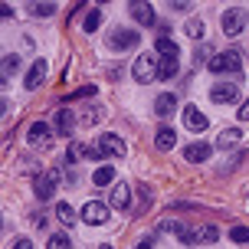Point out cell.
<instances>
[{
	"mask_svg": "<svg viewBox=\"0 0 249 249\" xmlns=\"http://www.w3.org/2000/svg\"><path fill=\"white\" fill-rule=\"evenodd\" d=\"M207 69H210V72H216V75H223V72L243 75V53H239V50L213 53V59H210V66H207Z\"/></svg>",
	"mask_w": 249,
	"mask_h": 249,
	"instance_id": "6da1fadb",
	"label": "cell"
},
{
	"mask_svg": "<svg viewBox=\"0 0 249 249\" xmlns=\"http://www.w3.org/2000/svg\"><path fill=\"white\" fill-rule=\"evenodd\" d=\"M158 69H161V62L154 59V53H141L131 66V75H135V82L148 86V82H158Z\"/></svg>",
	"mask_w": 249,
	"mask_h": 249,
	"instance_id": "7a4b0ae2",
	"label": "cell"
},
{
	"mask_svg": "<svg viewBox=\"0 0 249 249\" xmlns=\"http://www.w3.org/2000/svg\"><path fill=\"white\" fill-rule=\"evenodd\" d=\"M249 17L243 7H230V10L220 13V26H223V36H239L243 30H246Z\"/></svg>",
	"mask_w": 249,
	"mask_h": 249,
	"instance_id": "3957f363",
	"label": "cell"
},
{
	"mask_svg": "<svg viewBox=\"0 0 249 249\" xmlns=\"http://www.w3.org/2000/svg\"><path fill=\"white\" fill-rule=\"evenodd\" d=\"M26 141H30V148H36V151H50L53 148V128L46 122H33L26 128Z\"/></svg>",
	"mask_w": 249,
	"mask_h": 249,
	"instance_id": "277c9868",
	"label": "cell"
},
{
	"mask_svg": "<svg viewBox=\"0 0 249 249\" xmlns=\"http://www.w3.org/2000/svg\"><path fill=\"white\" fill-rule=\"evenodd\" d=\"M108 216H112V210H108V203H102V200H89L86 207H82V213H79V220L89 223V226L108 223Z\"/></svg>",
	"mask_w": 249,
	"mask_h": 249,
	"instance_id": "5b68a950",
	"label": "cell"
},
{
	"mask_svg": "<svg viewBox=\"0 0 249 249\" xmlns=\"http://www.w3.org/2000/svg\"><path fill=\"white\" fill-rule=\"evenodd\" d=\"M56 187H59V171H50V174H43L33 180V194L39 200H53L56 197Z\"/></svg>",
	"mask_w": 249,
	"mask_h": 249,
	"instance_id": "8992f818",
	"label": "cell"
},
{
	"mask_svg": "<svg viewBox=\"0 0 249 249\" xmlns=\"http://www.w3.org/2000/svg\"><path fill=\"white\" fill-rule=\"evenodd\" d=\"M138 43H141L138 30H115L112 36H108V46H112V50H118V53H124V50H135Z\"/></svg>",
	"mask_w": 249,
	"mask_h": 249,
	"instance_id": "52a82bcc",
	"label": "cell"
},
{
	"mask_svg": "<svg viewBox=\"0 0 249 249\" xmlns=\"http://www.w3.org/2000/svg\"><path fill=\"white\" fill-rule=\"evenodd\" d=\"M210 99L216 102V105H233V102L239 99L236 82H216V86H210Z\"/></svg>",
	"mask_w": 249,
	"mask_h": 249,
	"instance_id": "ba28073f",
	"label": "cell"
},
{
	"mask_svg": "<svg viewBox=\"0 0 249 249\" xmlns=\"http://www.w3.org/2000/svg\"><path fill=\"white\" fill-rule=\"evenodd\" d=\"M99 144H102V151H105V158H124V154H128V144H124L118 135H112V131H105V135L99 138Z\"/></svg>",
	"mask_w": 249,
	"mask_h": 249,
	"instance_id": "9c48e42d",
	"label": "cell"
},
{
	"mask_svg": "<svg viewBox=\"0 0 249 249\" xmlns=\"http://www.w3.org/2000/svg\"><path fill=\"white\" fill-rule=\"evenodd\" d=\"M184 124L190 128V131H197V135H200V131H207V128H210V118L200 112L197 105H187V108H184Z\"/></svg>",
	"mask_w": 249,
	"mask_h": 249,
	"instance_id": "30bf717a",
	"label": "cell"
},
{
	"mask_svg": "<svg viewBox=\"0 0 249 249\" xmlns=\"http://www.w3.org/2000/svg\"><path fill=\"white\" fill-rule=\"evenodd\" d=\"M210 154H213V144H207V141H194V144H187V148H184V158L190 164L210 161Z\"/></svg>",
	"mask_w": 249,
	"mask_h": 249,
	"instance_id": "8fae6325",
	"label": "cell"
},
{
	"mask_svg": "<svg viewBox=\"0 0 249 249\" xmlns=\"http://www.w3.org/2000/svg\"><path fill=\"white\" fill-rule=\"evenodd\" d=\"M46 82V59H36L33 66H30V72H26V79H23V86L30 89V92H36L39 86Z\"/></svg>",
	"mask_w": 249,
	"mask_h": 249,
	"instance_id": "7c38bea8",
	"label": "cell"
},
{
	"mask_svg": "<svg viewBox=\"0 0 249 249\" xmlns=\"http://www.w3.org/2000/svg\"><path fill=\"white\" fill-rule=\"evenodd\" d=\"M108 207H112V210H128V207H131V190H128V184H115L112 187Z\"/></svg>",
	"mask_w": 249,
	"mask_h": 249,
	"instance_id": "4fadbf2b",
	"label": "cell"
},
{
	"mask_svg": "<svg viewBox=\"0 0 249 249\" xmlns=\"http://www.w3.org/2000/svg\"><path fill=\"white\" fill-rule=\"evenodd\" d=\"M180 72V56H161V69H158V82H171Z\"/></svg>",
	"mask_w": 249,
	"mask_h": 249,
	"instance_id": "5bb4252c",
	"label": "cell"
},
{
	"mask_svg": "<svg viewBox=\"0 0 249 249\" xmlns=\"http://www.w3.org/2000/svg\"><path fill=\"white\" fill-rule=\"evenodd\" d=\"M177 144V131L171 128V124H161L158 131H154V148L158 151H171Z\"/></svg>",
	"mask_w": 249,
	"mask_h": 249,
	"instance_id": "9a60e30c",
	"label": "cell"
},
{
	"mask_svg": "<svg viewBox=\"0 0 249 249\" xmlns=\"http://www.w3.org/2000/svg\"><path fill=\"white\" fill-rule=\"evenodd\" d=\"M131 17H135L141 26H151L154 23V7H151L148 0H135V3H131Z\"/></svg>",
	"mask_w": 249,
	"mask_h": 249,
	"instance_id": "2e32d148",
	"label": "cell"
},
{
	"mask_svg": "<svg viewBox=\"0 0 249 249\" xmlns=\"http://www.w3.org/2000/svg\"><path fill=\"white\" fill-rule=\"evenodd\" d=\"M72 124H75V115L69 112L66 105H62V108H56V118H53V128H56V131H59L62 138H66L69 131H72Z\"/></svg>",
	"mask_w": 249,
	"mask_h": 249,
	"instance_id": "e0dca14e",
	"label": "cell"
},
{
	"mask_svg": "<svg viewBox=\"0 0 249 249\" xmlns=\"http://www.w3.org/2000/svg\"><path fill=\"white\" fill-rule=\"evenodd\" d=\"M174 108H177V95L174 92H161V95L154 99V115H161V118L174 115Z\"/></svg>",
	"mask_w": 249,
	"mask_h": 249,
	"instance_id": "ac0fdd59",
	"label": "cell"
},
{
	"mask_svg": "<svg viewBox=\"0 0 249 249\" xmlns=\"http://www.w3.org/2000/svg\"><path fill=\"white\" fill-rule=\"evenodd\" d=\"M243 141V131L239 128H223L220 135H216V148L223 151V148H233V144H239Z\"/></svg>",
	"mask_w": 249,
	"mask_h": 249,
	"instance_id": "d6986e66",
	"label": "cell"
},
{
	"mask_svg": "<svg viewBox=\"0 0 249 249\" xmlns=\"http://www.w3.org/2000/svg\"><path fill=\"white\" fill-rule=\"evenodd\" d=\"M95 92H99L95 86H79V89H72V92L62 99V105H69V102H82V99H95Z\"/></svg>",
	"mask_w": 249,
	"mask_h": 249,
	"instance_id": "ffe728a7",
	"label": "cell"
},
{
	"mask_svg": "<svg viewBox=\"0 0 249 249\" xmlns=\"http://www.w3.org/2000/svg\"><path fill=\"white\" fill-rule=\"evenodd\" d=\"M112 180H115V167H112V164H102L99 171L92 174V184H95V187H108Z\"/></svg>",
	"mask_w": 249,
	"mask_h": 249,
	"instance_id": "44dd1931",
	"label": "cell"
},
{
	"mask_svg": "<svg viewBox=\"0 0 249 249\" xmlns=\"http://www.w3.org/2000/svg\"><path fill=\"white\" fill-rule=\"evenodd\" d=\"M99 26H102V10H99V7L86 10V17H82V30H86V33H95Z\"/></svg>",
	"mask_w": 249,
	"mask_h": 249,
	"instance_id": "7402d4cb",
	"label": "cell"
},
{
	"mask_svg": "<svg viewBox=\"0 0 249 249\" xmlns=\"http://www.w3.org/2000/svg\"><path fill=\"white\" fill-rule=\"evenodd\" d=\"M86 148L89 144H82V141H69V151H66V164H75L86 158Z\"/></svg>",
	"mask_w": 249,
	"mask_h": 249,
	"instance_id": "603a6c76",
	"label": "cell"
},
{
	"mask_svg": "<svg viewBox=\"0 0 249 249\" xmlns=\"http://www.w3.org/2000/svg\"><path fill=\"white\" fill-rule=\"evenodd\" d=\"M197 239H200V243H216V239H220V230H216L213 223H203L197 230Z\"/></svg>",
	"mask_w": 249,
	"mask_h": 249,
	"instance_id": "cb8c5ba5",
	"label": "cell"
},
{
	"mask_svg": "<svg viewBox=\"0 0 249 249\" xmlns=\"http://www.w3.org/2000/svg\"><path fill=\"white\" fill-rule=\"evenodd\" d=\"M158 53H161V56H180V46H177L171 36H161L158 39Z\"/></svg>",
	"mask_w": 249,
	"mask_h": 249,
	"instance_id": "d4e9b609",
	"label": "cell"
},
{
	"mask_svg": "<svg viewBox=\"0 0 249 249\" xmlns=\"http://www.w3.org/2000/svg\"><path fill=\"white\" fill-rule=\"evenodd\" d=\"M102 118H105V108H102V105H89L86 112H82V122L86 124H99Z\"/></svg>",
	"mask_w": 249,
	"mask_h": 249,
	"instance_id": "484cf974",
	"label": "cell"
},
{
	"mask_svg": "<svg viewBox=\"0 0 249 249\" xmlns=\"http://www.w3.org/2000/svg\"><path fill=\"white\" fill-rule=\"evenodd\" d=\"M17 66H20V56H17V53H7V56H3V82L17 72Z\"/></svg>",
	"mask_w": 249,
	"mask_h": 249,
	"instance_id": "4316f807",
	"label": "cell"
},
{
	"mask_svg": "<svg viewBox=\"0 0 249 249\" xmlns=\"http://www.w3.org/2000/svg\"><path fill=\"white\" fill-rule=\"evenodd\" d=\"M56 216H59V223H66V226L75 223V210L69 207V203H59V207H56Z\"/></svg>",
	"mask_w": 249,
	"mask_h": 249,
	"instance_id": "83f0119b",
	"label": "cell"
},
{
	"mask_svg": "<svg viewBox=\"0 0 249 249\" xmlns=\"http://www.w3.org/2000/svg\"><path fill=\"white\" fill-rule=\"evenodd\" d=\"M46 249H72V239L66 236V233H56V236H50V246Z\"/></svg>",
	"mask_w": 249,
	"mask_h": 249,
	"instance_id": "f1b7e54d",
	"label": "cell"
},
{
	"mask_svg": "<svg viewBox=\"0 0 249 249\" xmlns=\"http://www.w3.org/2000/svg\"><path fill=\"white\" fill-rule=\"evenodd\" d=\"M184 30H187V36H190V39H200V36H203V20H190Z\"/></svg>",
	"mask_w": 249,
	"mask_h": 249,
	"instance_id": "f546056e",
	"label": "cell"
},
{
	"mask_svg": "<svg viewBox=\"0 0 249 249\" xmlns=\"http://www.w3.org/2000/svg\"><path fill=\"white\" fill-rule=\"evenodd\" d=\"M230 239L233 243H249V226H233L230 230Z\"/></svg>",
	"mask_w": 249,
	"mask_h": 249,
	"instance_id": "4dcf8cb0",
	"label": "cell"
},
{
	"mask_svg": "<svg viewBox=\"0 0 249 249\" xmlns=\"http://www.w3.org/2000/svg\"><path fill=\"white\" fill-rule=\"evenodd\" d=\"M138 197H141V210H148V207H151V200H154V194H151V187H148V184H141Z\"/></svg>",
	"mask_w": 249,
	"mask_h": 249,
	"instance_id": "1f68e13d",
	"label": "cell"
},
{
	"mask_svg": "<svg viewBox=\"0 0 249 249\" xmlns=\"http://www.w3.org/2000/svg\"><path fill=\"white\" fill-rule=\"evenodd\" d=\"M33 13L36 17H53L56 13V3H33Z\"/></svg>",
	"mask_w": 249,
	"mask_h": 249,
	"instance_id": "d6a6232c",
	"label": "cell"
},
{
	"mask_svg": "<svg viewBox=\"0 0 249 249\" xmlns=\"http://www.w3.org/2000/svg\"><path fill=\"white\" fill-rule=\"evenodd\" d=\"M86 158H92V161H102V158H105V151H102V144H99V141L86 148Z\"/></svg>",
	"mask_w": 249,
	"mask_h": 249,
	"instance_id": "836d02e7",
	"label": "cell"
},
{
	"mask_svg": "<svg viewBox=\"0 0 249 249\" xmlns=\"http://www.w3.org/2000/svg\"><path fill=\"white\" fill-rule=\"evenodd\" d=\"M180 243H197V230L184 226V230H180Z\"/></svg>",
	"mask_w": 249,
	"mask_h": 249,
	"instance_id": "e575fe53",
	"label": "cell"
},
{
	"mask_svg": "<svg viewBox=\"0 0 249 249\" xmlns=\"http://www.w3.org/2000/svg\"><path fill=\"white\" fill-rule=\"evenodd\" d=\"M236 115H239V122H249V99L239 105V112H236Z\"/></svg>",
	"mask_w": 249,
	"mask_h": 249,
	"instance_id": "d590c367",
	"label": "cell"
},
{
	"mask_svg": "<svg viewBox=\"0 0 249 249\" xmlns=\"http://www.w3.org/2000/svg\"><path fill=\"white\" fill-rule=\"evenodd\" d=\"M135 249H154V239H151V236L138 239V243H135Z\"/></svg>",
	"mask_w": 249,
	"mask_h": 249,
	"instance_id": "8d00e7d4",
	"label": "cell"
},
{
	"mask_svg": "<svg viewBox=\"0 0 249 249\" xmlns=\"http://www.w3.org/2000/svg\"><path fill=\"white\" fill-rule=\"evenodd\" d=\"M13 249H33V243H30V239H17V243H13Z\"/></svg>",
	"mask_w": 249,
	"mask_h": 249,
	"instance_id": "74e56055",
	"label": "cell"
},
{
	"mask_svg": "<svg viewBox=\"0 0 249 249\" xmlns=\"http://www.w3.org/2000/svg\"><path fill=\"white\" fill-rule=\"evenodd\" d=\"M99 249H115V246H99Z\"/></svg>",
	"mask_w": 249,
	"mask_h": 249,
	"instance_id": "f35d334b",
	"label": "cell"
}]
</instances>
